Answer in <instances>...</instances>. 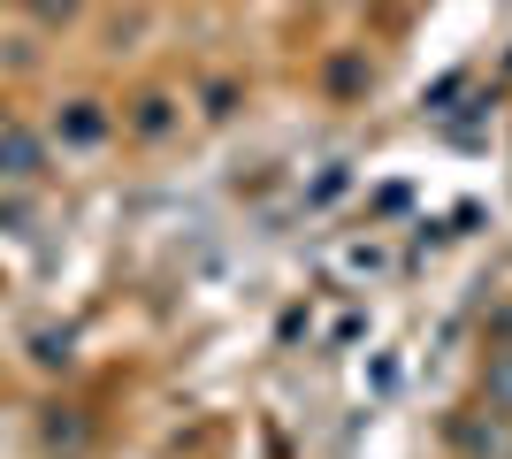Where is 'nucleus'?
Returning a JSON list of instances; mask_svg holds the SVG:
<instances>
[{"mask_svg": "<svg viewBox=\"0 0 512 459\" xmlns=\"http://www.w3.org/2000/svg\"><path fill=\"white\" fill-rule=\"evenodd\" d=\"M482 391H490V414H505V421H512V345H505V352H490V375H482Z\"/></svg>", "mask_w": 512, "mask_h": 459, "instance_id": "obj_3", "label": "nucleus"}, {"mask_svg": "<svg viewBox=\"0 0 512 459\" xmlns=\"http://www.w3.org/2000/svg\"><path fill=\"white\" fill-rule=\"evenodd\" d=\"M100 131H107V123H100V108H92V100H77V108L62 115V138H69V146H100Z\"/></svg>", "mask_w": 512, "mask_h": 459, "instance_id": "obj_4", "label": "nucleus"}, {"mask_svg": "<svg viewBox=\"0 0 512 459\" xmlns=\"http://www.w3.org/2000/svg\"><path fill=\"white\" fill-rule=\"evenodd\" d=\"M31 8H46V16H69V8H77V0H31Z\"/></svg>", "mask_w": 512, "mask_h": 459, "instance_id": "obj_7", "label": "nucleus"}, {"mask_svg": "<svg viewBox=\"0 0 512 459\" xmlns=\"http://www.w3.org/2000/svg\"><path fill=\"white\" fill-rule=\"evenodd\" d=\"M451 444H459V452L467 459H505L512 452V437H505V414H490V421H451Z\"/></svg>", "mask_w": 512, "mask_h": 459, "instance_id": "obj_1", "label": "nucleus"}, {"mask_svg": "<svg viewBox=\"0 0 512 459\" xmlns=\"http://www.w3.org/2000/svg\"><path fill=\"white\" fill-rule=\"evenodd\" d=\"M329 85H337V92H360V85H367V62H352V54H344V62L329 69Z\"/></svg>", "mask_w": 512, "mask_h": 459, "instance_id": "obj_6", "label": "nucleus"}, {"mask_svg": "<svg viewBox=\"0 0 512 459\" xmlns=\"http://www.w3.org/2000/svg\"><path fill=\"white\" fill-rule=\"evenodd\" d=\"M0 176H39V138L0 131Z\"/></svg>", "mask_w": 512, "mask_h": 459, "instance_id": "obj_2", "label": "nucleus"}, {"mask_svg": "<svg viewBox=\"0 0 512 459\" xmlns=\"http://www.w3.org/2000/svg\"><path fill=\"white\" fill-rule=\"evenodd\" d=\"M138 131H146V138L169 131V100H138Z\"/></svg>", "mask_w": 512, "mask_h": 459, "instance_id": "obj_5", "label": "nucleus"}]
</instances>
